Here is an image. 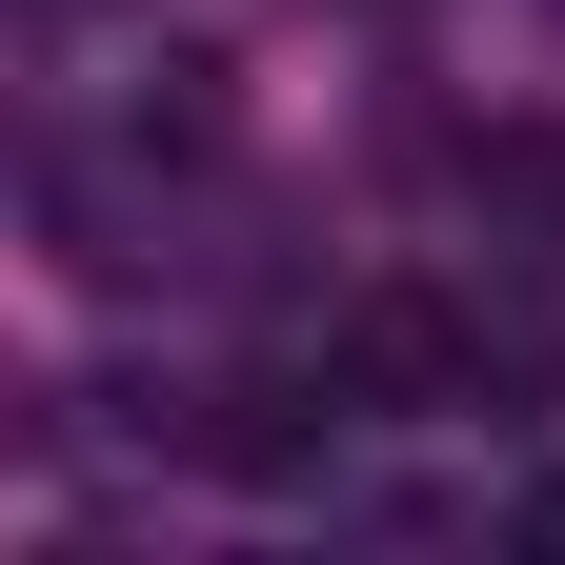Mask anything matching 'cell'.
<instances>
[{"mask_svg": "<svg viewBox=\"0 0 565 565\" xmlns=\"http://www.w3.org/2000/svg\"><path fill=\"white\" fill-rule=\"evenodd\" d=\"M525 545H565V484H525Z\"/></svg>", "mask_w": 565, "mask_h": 565, "instance_id": "7a4b0ae2", "label": "cell"}, {"mask_svg": "<svg viewBox=\"0 0 565 565\" xmlns=\"http://www.w3.org/2000/svg\"><path fill=\"white\" fill-rule=\"evenodd\" d=\"M364 21H404V0H364Z\"/></svg>", "mask_w": 565, "mask_h": 565, "instance_id": "3957f363", "label": "cell"}, {"mask_svg": "<svg viewBox=\"0 0 565 565\" xmlns=\"http://www.w3.org/2000/svg\"><path fill=\"white\" fill-rule=\"evenodd\" d=\"M465 202H484V243H565V121H484Z\"/></svg>", "mask_w": 565, "mask_h": 565, "instance_id": "6da1fadb", "label": "cell"}]
</instances>
